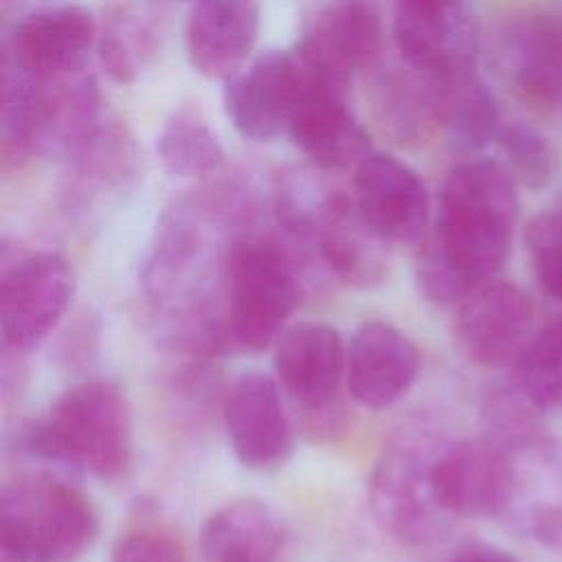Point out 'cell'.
Returning a JSON list of instances; mask_svg holds the SVG:
<instances>
[{
	"label": "cell",
	"mask_w": 562,
	"mask_h": 562,
	"mask_svg": "<svg viewBox=\"0 0 562 562\" xmlns=\"http://www.w3.org/2000/svg\"><path fill=\"white\" fill-rule=\"evenodd\" d=\"M430 463L422 468L408 452H391L373 476V507L389 531L406 542L428 538L432 509H439L430 490Z\"/></svg>",
	"instance_id": "cell-23"
},
{
	"label": "cell",
	"mask_w": 562,
	"mask_h": 562,
	"mask_svg": "<svg viewBox=\"0 0 562 562\" xmlns=\"http://www.w3.org/2000/svg\"><path fill=\"white\" fill-rule=\"evenodd\" d=\"M274 371L283 391L310 417L331 419L347 375L340 334L325 323H299L285 329L274 342Z\"/></svg>",
	"instance_id": "cell-13"
},
{
	"label": "cell",
	"mask_w": 562,
	"mask_h": 562,
	"mask_svg": "<svg viewBox=\"0 0 562 562\" xmlns=\"http://www.w3.org/2000/svg\"><path fill=\"white\" fill-rule=\"evenodd\" d=\"M507 384L542 415L562 404V321L538 329L509 367Z\"/></svg>",
	"instance_id": "cell-27"
},
{
	"label": "cell",
	"mask_w": 562,
	"mask_h": 562,
	"mask_svg": "<svg viewBox=\"0 0 562 562\" xmlns=\"http://www.w3.org/2000/svg\"><path fill=\"white\" fill-rule=\"evenodd\" d=\"M509 86L529 103L562 114V15H527L509 22L496 44Z\"/></svg>",
	"instance_id": "cell-19"
},
{
	"label": "cell",
	"mask_w": 562,
	"mask_h": 562,
	"mask_svg": "<svg viewBox=\"0 0 562 562\" xmlns=\"http://www.w3.org/2000/svg\"><path fill=\"white\" fill-rule=\"evenodd\" d=\"M224 428L235 457L250 470L279 468L292 452V428L279 386L261 371H248L231 386Z\"/></svg>",
	"instance_id": "cell-16"
},
{
	"label": "cell",
	"mask_w": 562,
	"mask_h": 562,
	"mask_svg": "<svg viewBox=\"0 0 562 562\" xmlns=\"http://www.w3.org/2000/svg\"><path fill=\"white\" fill-rule=\"evenodd\" d=\"M518 217L514 176L494 160L454 165L439 191L432 235L417 259V283L435 303H461L496 279L512 252Z\"/></svg>",
	"instance_id": "cell-1"
},
{
	"label": "cell",
	"mask_w": 562,
	"mask_h": 562,
	"mask_svg": "<svg viewBox=\"0 0 562 562\" xmlns=\"http://www.w3.org/2000/svg\"><path fill=\"white\" fill-rule=\"evenodd\" d=\"M154 13L136 0H108L97 20V55L114 83H134L158 50Z\"/></svg>",
	"instance_id": "cell-24"
},
{
	"label": "cell",
	"mask_w": 562,
	"mask_h": 562,
	"mask_svg": "<svg viewBox=\"0 0 562 562\" xmlns=\"http://www.w3.org/2000/svg\"><path fill=\"white\" fill-rule=\"evenodd\" d=\"M419 351L386 321L362 323L347 349V389L371 411L395 404L417 380Z\"/></svg>",
	"instance_id": "cell-21"
},
{
	"label": "cell",
	"mask_w": 562,
	"mask_h": 562,
	"mask_svg": "<svg viewBox=\"0 0 562 562\" xmlns=\"http://www.w3.org/2000/svg\"><path fill=\"white\" fill-rule=\"evenodd\" d=\"M430 490L446 514L505 516L514 494L512 454L490 437L461 439L432 459Z\"/></svg>",
	"instance_id": "cell-10"
},
{
	"label": "cell",
	"mask_w": 562,
	"mask_h": 562,
	"mask_svg": "<svg viewBox=\"0 0 562 562\" xmlns=\"http://www.w3.org/2000/svg\"><path fill=\"white\" fill-rule=\"evenodd\" d=\"M347 94L312 75L290 121L288 136L314 169L338 171L356 167L371 151L369 134L349 108Z\"/></svg>",
	"instance_id": "cell-18"
},
{
	"label": "cell",
	"mask_w": 562,
	"mask_h": 562,
	"mask_svg": "<svg viewBox=\"0 0 562 562\" xmlns=\"http://www.w3.org/2000/svg\"><path fill=\"white\" fill-rule=\"evenodd\" d=\"M503 121L494 94L474 77V72L452 86L443 132L457 151L474 154L490 143H496Z\"/></svg>",
	"instance_id": "cell-28"
},
{
	"label": "cell",
	"mask_w": 562,
	"mask_h": 562,
	"mask_svg": "<svg viewBox=\"0 0 562 562\" xmlns=\"http://www.w3.org/2000/svg\"><path fill=\"white\" fill-rule=\"evenodd\" d=\"M156 154L162 169L182 180L209 178L224 165V147L198 105L173 108L156 134Z\"/></svg>",
	"instance_id": "cell-26"
},
{
	"label": "cell",
	"mask_w": 562,
	"mask_h": 562,
	"mask_svg": "<svg viewBox=\"0 0 562 562\" xmlns=\"http://www.w3.org/2000/svg\"><path fill=\"white\" fill-rule=\"evenodd\" d=\"M312 81L292 50H266L224 81V112L248 140L268 143L288 134L290 121Z\"/></svg>",
	"instance_id": "cell-9"
},
{
	"label": "cell",
	"mask_w": 562,
	"mask_h": 562,
	"mask_svg": "<svg viewBox=\"0 0 562 562\" xmlns=\"http://www.w3.org/2000/svg\"><path fill=\"white\" fill-rule=\"evenodd\" d=\"M558 206H560V209H562V200H560V204H558Z\"/></svg>",
	"instance_id": "cell-33"
},
{
	"label": "cell",
	"mask_w": 562,
	"mask_h": 562,
	"mask_svg": "<svg viewBox=\"0 0 562 562\" xmlns=\"http://www.w3.org/2000/svg\"><path fill=\"white\" fill-rule=\"evenodd\" d=\"M393 40L404 64L437 77L474 70V26L465 0H395Z\"/></svg>",
	"instance_id": "cell-11"
},
{
	"label": "cell",
	"mask_w": 562,
	"mask_h": 562,
	"mask_svg": "<svg viewBox=\"0 0 562 562\" xmlns=\"http://www.w3.org/2000/svg\"><path fill=\"white\" fill-rule=\"evenodd\" d=\"M384 26L375 0H323L305 22L294 53L323 83L349 92L380 66Z\"/></svg>",
	"instance_id": "cell-6"
},
{
	"label": "cell",
	"mask_w": 562,
	"mask_h": 562,
	"mask_svg": "<svg viewBox=\"0 0 562 562\" xmlns=\"http://www.w3.org/2000/svg\"><path fill=\"white\" fill-rule=\"evenodd\" d=\"M525 248L533 277L553 299H562V209L536 215L525 228Z\"/></svg>",
	"instance_id": "cell-30"
},
{
	"label": "cell",
	"mask_w": 562,
	"mask_h": 562,
	"mask_svg": "<svg viewBox=\"0 0 562 562\" xmlns=\"http://www.w3.org/2000/svg\"><path fill=\"white\" fill-rule=\"evenodd\" d=\"M110 562H187V553L173 533L160 527H140L119 538Z\"/></svg>",
	"instance_id": "cell-31"
},
{
	"label": "cell",
	"mask_w": 562,
	"mask_h": 562,
	"mask_svg": "<svg viewBox=\"0 0 562 562\" xmlns=\"http://www.w3.org/2000/svg\"><path fill=\"white\" fill-rule=\"evenodd\" d=\"M448 562H520L509 551H503L487 542H465L461 544Z\"/></svg>",
	"instance_id": "cell-32"
},
{
	"label": "cell",
	"mask_w": 562,
	"mask_h": 562,
	"mask_svg": "<svg viewBox=\"0 0 562 562\" xmlns=\"http://www.w3.org/2000/svg\"><path fill=\"white\" fill-rule=\"evenodd\" d=\"M26 448L90 474L121 479L134 459L132 411L110 380H86L64 391L48 417L26 435Z\"/></svg>",
	"instance_id": "cell-3"
},
{
	"label": "cell",
	"mask_w": 562,
	"mask_h": 562,
	"mask_svg": "<svg viewBox=\"0 0 562 562\" xmlns=\"http://www.w3.org/2000/svg\"><path fill=\"white\" fill-rule=\"evenodd\" d=\"M64 162L72 193L97 195L130 184L138 173L140 151L132 132L119 119L105 116L97 132Z\"/></svg>",
	"instance_id": "cell-25"
},
{
	"label": "cell",
	"mask_w": 562,
	"mask_h": 562,
	"mask_svg": "<svg viewBox=\"0 0 562 562\" xmlns=\"http://www.w3.org/2000/svg\"><path fill=\"white\" fill-rule=\"evenodd\" d=\"M75 294L70 263L53 250H29L4 261L0 336L7 349L29 351L61 321Z\"/></svg>",
	"instance_id": "cell-8"
},
{
	"label": "cell",
	"mask_w": 562,
	"mask_h": 562,
	"mask_svg": "<svg viewBox=\"0 0 562 562\" xmlns=\"http://www.w3.org/2000/svg\"><path fill=\"white\" fill-rule=\"evenodd\" d=\"M92 48L97 18L79 2L44 0L11 24L2 64L40 81H55L83 72Z\"/></svg>",
	"instance_id": "cell-7"
},
{
	"label": "cell",
	"mask_w": 562,
	"mask_h": 562,
	"mask_svg": "<svg viewBox=\"0 0 562 562\" xmlns=\"http://www.w3.org/2000/svg\"><path fill=\"white\" fill-rule=\"evenodd\" d=\"M226 334L246 351L277 342L299 301L296 263L281 239L241 233L224 257Z\"/></svg>",
	"instance_id": "cell-5"
},
{
	"label": "cell",
	"mask_w": 562,
	"mask_h": 562,
	"mask_svg": "<svg viewBox=\"0 0 562 562\" xmlns=\"http://www.w3.org/2000/svg\"><path fill=\"white\" fill-rule=\"evenodd\" d=\"M509 454L514 494L505 516L540 547L562 553V439L542 432Z\"/></svg>",
	"instance_id": "cell-20"
},
{
	"label": "cell",
	"mask_w": 562,
	"mask_h": 562,
	"mask_svg": "<svg viewBox=\"0 0 562 562\" xmlns=\"http://www.w3.org/2000/svg\"><path fill=\"white\" fill-rule=\"evenodd\" d=\"M318 173L321 169H301L277 180L281 224L312 244L327 270L347 285H378L389 270V241L364 220L353 193L329 184Z\"/></svg>",
	"instance_id": "cell-2"
},
{
	"label": "cell",
	"mask_w": 562,
	"mask_h": 562,
	"mask_svg": "<svg viewBox=\"0 0 562 562\" xmlns=\"http://www.w3.org/2000/svg\"><path fill=\"white\" fill-rule=\"evenodd\" d=\"M461 351L481 367H512L538 334L533 299L507 281H490L461 301L454 321Z\"/></svg>",
	"instance_id": "cell-12"
},
{
	"label": "cell",
	"mask_w": 562,
	"mask_h": 562,
	"mask_svg": "<svg viewBox=\"0 0 562 562\" xmlns=\"http://www.w3.org/2000/svg\"><path fill=\"white\" fill-rule=\"evenodd\" d=\"M259 0H195L184 20V55L204 79H231L257 44Z\"/></svg>",
	"instance_id": "cell-17"
},
{
	"label": "cell",
	"mask_w": 562,
	"mask_h": 562,
	"mask_svg": "<svg viewBox=\"0 0 562 562\" xmlns=\"http://www.w3.org/2000/svg\"><path fill=\"white\" fill-rule=\"evenodd\" d=\"M92 503L70 483L31 474L0 498L2 562H75L97 538Z\"/></svg>",
	"instance_id": "cell-4"
},
{
	"label": "cell",
	"mask_w": 562,
	"mask_h": 562,
	"mask_svg": "<svg viewBox=\"0 0 562 562\" xmlns=\"http://www.w3.org/2000/svg\"><path fill=\"white\" fill-rule=\"evenodd\" d=\"M288 531L263 501L239 498L215 509L202 527L204 562H281Z\"/></svg>",
	"instance_id": "cell-22"
},
{
	"label": "cell",
	"mask_w": 562,
	"mask_h": 562,
	"mask_svg": "<svg viewBox=\"0 0 562 562\" xmlns=\"http://www.w3.org/2000/svg\"><path fill=\"white\" fill-rule=\"evenodd\" d=\"M353 198L364 220L389 244L424 235L430 200L422 176L393 154L371 149L353 167Z\"/></svg>",
	"instance_id": "cell-14"
},
{
	"label": "cell",
	"mask_w": 562,
	"mask_h": 562,
	"mask_svg": "<svg viewBox=\"0 0 562 562\" xmlns=\"http://www.w3.org/2000/svg\"><path fill=\"white\" fill-rule=\"evenodd\" d=\"M457 81L424 75L404 61L389 68L378 66L369 90L378 127L400 147L426 145L446 125L448 101Z\"/></svg>",
	"instance_id": "cell-15"
},
{
	"label": "cell",
	"mask_w": 562,
	"mask_h": 562,
	"mask_svg": "<svg viewBox=\"0 0 562 562\" xmlns=\"http://www.w3.org/2000/svg\"><path fill=\"white\" fill-rule=\"evenodd\" d=\"M507 171L529 187H542L553 171V154L544 136L525 121H503L496 138Z\"/></svg>",
	"instance_id": "cell-29"
}]
</instances>
